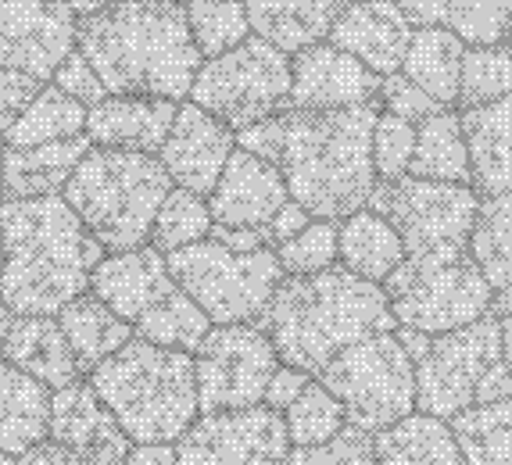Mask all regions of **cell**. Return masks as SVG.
I'll return each mask as SVG.
<instances>
[{"mask_svg": "<svg viewBox=\"0 0 512 465\" xmlns=\"http://www.w3.org/2000/svg\"><path fill=\"white\" fill-rule=\"evenodd\" d=\"M47 440L58 448L72 451L86 465H122L133 451L115 415L104 408V401L94 394L86 380H76L72 387L51 394V430Z\"/></svg>", "mask_w": 512, "mask_h": 465, "instance_id": "ac0fdd59", "label": "cell"}, {"mask_svg": "<svg viewBox=\"0 0 512 465\" xmlns=\"http://www.w3.org/2000/svg\"><path fill=\"white\" fill-rule=\"evenodd\" d=\"M409 176L470 186V151H466L459 111L448 108L441 115H434V119L419 122Z\"/></svg>", "mask_w": 512, "mask_h": 465, "instance_id": "836d02e7", "label": "cell"}, {"mask_svg": "<svg viewBox=\"0 0 512 465\" xmlns=\"http://www.w3.org/2000/svg\"><path fill=\"white\" fill-rule=\"evenodd\" d=\"M76 51L90 61L108 97H190L201 51L180 0H111L76 29Z\"/></svg>", "mask_w": 512, "mask_h": 465, "instance_id": "7a4b0ae2", "label": "cell"}, {"mask_svg": "<svg viewBox=\"0 0 512 465\" xmlns=\"http://www.w3.org/2000/svg\"><path fill=\"white\" fill-rule=\"evenodd\" d=\"M86 129V108L76 104L72 97L47 86L26 104V111L4 129V147L8 151H29V147L54 144V140H69V136H83Z\"/></svg>", "mask_w": 512, "mask_h": 465, "instance_id": "e575fe53", "label": "cell"}, {"mask_svg": "<svg viewBox=\"0 0 512 465\" xmlns=\"http://www.w3.org/2000/svg\"><path fill=\"white\" fill-rule=\"evenodd\" d=\"M212 226L215 222L208 212V197L172 186L151 226V247L158 254H176L212 237Z\"/></svg>", "mask_w": 512, "mask_h": 465, "instance_id": "f35d334b", "label": "cell"}, {"mask_svg": "<svg viewBox=\"0 0 512 465\" xmlns=\"http://www.w3.org/2000/svg\"><path fill=\"white\" fill-rule=\"evenodd\" d=\"M287 101H291V58L258 36H248L240 47L219 58L201 61L190 86V104L208 111L233 133L287 111Z\"/></svg>", "mask_w": 512, "mask_h": 465, "instance_id": "8fae6325", "label": "cell"}, {"mask_svg": "<svg viewBox=\"0 0 512 465\" xmlns=\"http://www.w3.org/2000/svg\"><path fill=\"white\" fill-rule=\"evenodd\" d=\"M287 201L291 194L276 165L237 147L208 194V212L222 229H265Z\"/></svg>", "mask_w": 512, "mask_h": 465, "instance_id": "d6986e66", "label": "cell"}, {"mask_svg": "<svg viewBox=\"0 0 512 465\" xmlns=\"http://www.w3.org/2000/svg\"><path fill=\"white\" fill-rule=\"evenodd\" d=\"M0 301L15 315H58L90 290L97 244L65 197L0 201Z\"/></svg>", "mask_w": 512, "mask_h": 465, "instance_id": "3957f363", "label": "cell"}, {"mask_svg": "<svg viewBox=\"0 0 512 465\" xmlns=\"http://www.w3.org/2000/svg\"><path fill=\"white\" fill-rule=\"evenodd\" d=\"M187 22L201 58H219L251 36L244 0H197L187 4Z\"/></svg>", "mask_w": 512, "mask_h": 465, "instance_id": "60d3db41", "label": "cell"}, {"mask_svg": "<svg viewBox=\"0 0 512 465\" xmlns=\"http://www.w3.org/2000/svg\"><path fill=\"white\" fill-rule=\"evenodd\" d=\"M0 254H4V251H0Z\"/></svg>", "mask_w": 512, "mask_h": 465, "instance_id": "91938a15", "label": "cell"}, {"mask_svg": "<svg viewBox=\"0 0 512 465\" xmlns=\"http://www.w3.org/2000/svg\"><path fill=\"white\" fill-rule=\"evenodd\" d=\"M283 423H287V437H291L294 451H316L333 444L348 430V415L323 383L312 380L301 390V398L283 412Z\"/></svg>", "mask_w": 512, "mask_h": 465, "instance_id": "74e56055", "label": "cell"}, {"mask_svg": "<svg viewBox=\"0 0 512 465\" xmlns=\"http://www.w3.org/2000/svg\"><path fill=\"white\" fill-rule=\"evenodd\" d=\"M86 383L115 415L129 444H176L201 415L194 355L137 337L97 365Z\"/></svg>", "mask_w": 512, "mask_h": 465, "instance_id": "5b68a950", "label": "cell"}, {"mask_svg": "<svg viewBox=\"0 0 512 465\" xmlns=\"http://www.w3.org/2000/svg\"><path fill=\"white\" fill-rule=\"evenodd\" d=\"M283 465H376L373 462V440L369 433L344 430L341 437L316 451H291V458Z\"/></svg>", "mask_w": 512, "mask_h": 465, "instance_id": "f6af8a7d", "label": "cell"}, {"mask_svg": "<svg viewBox=\"0 0 512 465\" xmlns=\"http://www.w3.org/2000/svg\"><path fill=\"white\" fill-rule=\"evenodd\" d=\"M398 330L441 337L495 315V297L466 247L409 254L384 283Z\"/></svg>", "mask_w": 512, "mask_h": 465, "instance_id": "ba28073f", "label": "cell"}, {"mask_svg": "<svg viewBox=\"0 0 512 465\" xmlns=\"http://www.w3.org/2000/svg\"><path fill=\"white\" fill-rule=\"evenodd\" d=\"M172 283L208 315L212 326H258L283 269L276 251H230L219 240H201L176 254H165Z\"/></svg>", "mask_w": 512, "mask_h": 465, "instance_id": "9c48e42d", "label": "cell"}, {"mask_svg": "<svg viewBox=\"0 0 512 465\" xmlns=\"http://www.w3.org/2000/svg\"><path fill=\"white\" fill-rule=\"evenodd\" d=\"M412 365H416V408L444 423L512 394V372L502 362L498 315H487L455 333L430 337Z\"/></svg>", "mask_w": 512, "mask_h": 465, "instance_id": "52a82bcc", "label": "cell"}, {"mask_svg": "<svg viewBox=\"0 0 512 465\" xmlns=\"http://www.w3.org/2000/svg\"><path fill=\"white\" fill-rule=\"evenodd\" d=\"M512 93V47L509 43H487V47H466L459 76V108H484Z\"/></svg>", "mask_w": 512, "mask_h": 465, "instance_id": "ab89813d", "label": "cell"}, {"mask_svg": "<svg viewBox=\"0 0 512 465\" xmlns=\"http://www.w3.org/2000/svg\"><path fill=\"white\" fill-rule=\"evenodd\" d=\"M466 465H512V394L452 419Z\"/></svg>", "mask_w": 512, "mask_h": 465, "instance_id": "8d00e7d4", "label": "cell"}, {"mask_svg": "<svg viewBox=\"0 0 512 465\" xmlns=\"http://www.w3.org/2000/svg\"><path fill=\"white\" fill-rule=\"evenodd\" d=\"M291 451L283 415L265 405L197 415V423L176 440L180 465H283Z\"/></svg>", "mask_w": 512, "mask_h": 465, "instance_id": "5bb4252c", "label": "cell"}, {"mask_svg": "<svg viewBox=\"0 0 512 465\" xmlns=\"http://www.w3.org/2000/svg\"><path fill=\"white\" fill-rule=\"evenodd\" d=\"M176 101L162 97H104L86 108V140L104 151L158 154L176 122Z\"/></svg>", "mask_w": 512, "mask_h": 465, "instance_id": "44dd1931", "label": "cell"}, {"mask_svg": "<svg viewBox=\"0 0 512 465\" xmlns=\"http://www.w3.org/2000/svg\"><path fill=\"white\" fill-rule=\"evenodd\" d=\"M366 208L391 222V229L405 244V258H409V254H430L444 251V247L470 244L480 197L473 186L462 183L402 176L391 183H376Z\"/></svg>", "mask_w": 512, "mask_h": 465, "instance_id": "7c38bea8", "label": "cell"}, {"mask_svg": "<svg viewBox=\"0 0 512 465\" xmlns=\"http://www.w3.org/2000/svg\"><path fill=\"white\" fill-rule=\"evenodd\" d=\"M283 276H319L337 265V222L312 219L298 237L276 247Z\"/></svg>", "mask_w": 512, "mask_h": 465, "instance_id": "b9f144b4", "label": "cell"}, {"mask_svg": "<svg viewBox=\"0 0 512 465\" xmlns=\"http://www.w3.org/2000/svg\"><path fill=\"white\" fill-rule=\"evenodd\" d=\"M312 383V376L301 369H291V365H280V369L273 372V380H269V387H265V398L262 405L273 408V412H287V408L294 405V401L301 398V390Z\"/></svg>", "mask_w": 512, "mask_h": 465, "instance_id": "c3c4849f", "label": "cell"}, {"mask_svg": "<svg viewBox=\"0 0 512 465\" xmlns=\"http://www.w3.org/2000/svg\"><path fill=\"white\" fill-rule=\"evenodd\" d=\"M54 319H58L61 333L69 340L79 372H94L97 365L108 362L115 351H122L133 340V326L122 322L108 305H101L94 294L69 301Z\"/></svg>", "mask_w": 512, "mask_h": 465, "instance_id": "d6a6232c", "label": "cell"}, {"mask_svg": "<svg viewBox=\"0 0 512 465\" xmlns=\"http://www.w3.org/2000/svg\"><path fill=\"white\" fill-rule=\"evenodd\" d=\"M502 362L512 372V312L502 315Z\"/></svg>", "mask_w": 512, "mask_h": 465, "instance_id": "db71d44e", "label": "cell"}, {"mask_svg": "<svg viewBox=\"0 0 512 465\" xmlns=\"http://www.w3.org/2000/svg\"><path fill=\"white\" fill-rule=\"evenodd\" d=\"M51 394L26 372L0 365V455H26L47 440L51 430Z\"/></svg>", "mask_w": 512, "mask_h": 465, "instance_id": "f546056e", "label": "cell"}, {"mask_svg": "<svg viewBox=\"0 0 512 465\" xmlns=\"http://www.w3.org/2000/svg\"><path fill=\"white\" fill-rule=\"evenodd\" d=\"M319 383L341 401L348 426L384 433L416 412V365L398 333H376L333 358Z\"/></svg>", "mask_w": 512, "mask_h": 465, "instance_id": "30bf717a", "label": "cell"}, {"mask_svg": "<svg viewBox=\"0 0 512 465\" xmlns=\"http://www.w3.org/2000/svg\"><path fill=\"white\" fill-rule=\"evenodd\" d=\"M416 26L409 22L398 0H355L333 22L330 40L337 51L359 58L376 76H394L402 72L405 51H409Z\"/></svg>", "mask_w": 512, "mask_h": 465, "instance_id": "ffe728a7", "label": "cell"}, {"mask_svg": "<svg viewBox=\"0 0 512 465\" xmlns=\"http://www.w3.org/2000/svg\"><path fill=\"white\" fill-rule=\"evenodd\" d=\"M509 47H512V43H509Z\"/></svg>", "mask_w": 512, "mask_h": 465, "instance_id": "94428289", "label": "cell"}, {"mask_svg": "<svg viewBox=\"0 0 512 465\" xmlns=\"http://www.w3.org/2000/svg\"><path fill=\"white\" fill-rule=\"evenodd\" d=\"M369 440L376 465H466L452 423L423 412H412L409 419L384 433H373Z\"/></svg>", "mask_w": 512, "mask_h": 465, "instance_id": "4dcf8cb0", "label": "cell"}, {"mask_svg": "<svg viewBox=\"0 0 512 465\" xmlns=\"http://www.w3.org/2000/svg\"><path fill=\"white\" fill-rule=\"evenodd\" d=\"M51 79L65 97H72V101L83 104V108H94V104H101L104 97H108V90L101 86L97 72L90 68V61H86L79 51H72L69 58L61 61L58 72H54Z\"/></svg>", "mask_w": 512, "mask_h": 465, "instance_id": "bcb514c9", "label": "cell"}, {"mask_svg": "<svg viewBox=\"0 0 512 465\" xmlns=\"http://www.w3.org/2000/svg\"><path fill=\"white\" fill-rule=\"evenodd\" d=\"M380 111L419 126V122L434 119V115H441V111H448V108H441L430 93H423L416 83H409L402 72H394V76L380 79Z\"/></svg>", "mask_w": 512, "mask_h": 465, "instance_id": "ee69618b", "label": "cell"}, {"mask_svg": "<svg viewBox=\"0 0 512 465\" xmlns=\"http://www.w3.org/2000/svg\"><path fill=\"white\" fill-rule=\"evenodd\" d=\"M4 151L8 147H4V136H0V183H4Z\"/></svg>", "mask_w": 512, "mask_h": 465, "instance_id": "9f6ffc18", "label": "cell"}, {"mask_svg": "<svg viewBox=\"0 0 512 465\" xmlns=\"http://www.w3.org/2000/svg\"><path fill=\"white\" fill-rule=\"evenodd\" d=\"M176 287L165 265V254H158L151 244L137 247V251H122L101 258V265L90 276V294L108 305L122 322H133L158 305L169 290Z\"/></svg>", "mask_w": 512, "mask_h": 465, "instance_id": "7402d4cb", "label": "cell"}, {"mask_svg": "<svg viewBox=\"0 0 512 465\" xmlns=\"http://www.w3.org/2000/svg\"><path fill=\"white\" fill-rule=\"evenodd\" d=\"M208 330H212L208 315L180 287H172L158 305H151L133 322V337L137 340L165 347V351H183V355H194L197 347L205 344Z\"/></svg>", "mask_w": 512, "mask_h": 465, "instance_id": "d590c367", "label": "cell"}, {"mask_svg": "<svg viewBox=\"0 0 512 465\" xmlns=\"http://www.w3.org/2000/svg\"><path fill=\"white\" fill-rule=\"evenodd\" d=\"M15 465H86L79 462L72 451L58 448L54 440H43V444H36V448H29L26 455H18Z\"/></svg>", "mask_w": 512, "mask_h": 465, "instance_id": "f907efd6", "label": "cell"}, {"mask_svg": "<svg viewBox=\"0 0 512 465\" xmlns=\"http://www.w3.org/2000/svg\"><path fill=\"white\" fill-rule=\"evenodd\" d=\"M76 29L65 0H0V68L47 83L76 51Z\"/></svg>", "mask_w": 512, "mask_h": 465, "instance_id": "9a60e30c", "label": "cell"}, {"mask_svg": "<svg viewBox=\"0 0 512 465\" xmlns=\"http://www.w3.org/2000/svg\"><path fill=\"white\" fill-rule=\"evenodd\" d=\"M466 151H470V186L477 197L512 194V93L484 108L459 111Z\"/></svg>", "mask_w": 512, "mask_h": 465, "instance_id": "cb8c5ba5", "label": "cell"}, {"mask_svg": "<svg viewBox=\"0 0 512 465\" xmlns=\"http://www.w3.org/2000/svg\"><path fill=\"white\" fill-rule=\"evenodd\" d=\"M180 4H183V8H187V4H197V0H180Z\"/></svg>", "mask_w": 512, "mask_h": 465, "instance_id": "6f0895ef", "label": "cell"}, {"mask_svg": "<svg viewBox=\"0 0 512 465\" xmlns=\"http://www.w3.org/2000/svg\"><path fill=\"white\" fill-rule=\"evenodd\" d=\"M380 108V76L359 58L316 43L291 58V101L287 111H351Z\"/></svg>", "mask_w": 512, "mask_h": 465, "instance_id": "2e32d148", "label": "cell"}, {"mask_svg": "<svg viewBox=\"0 0 512 465\" xmlns=\"http://www.w3.org/2000/svg\"><path fill=\"white\" fill-rule=\"evenodd\" d=\"M380 108L280 111L240 129L237 147L258 154L287 183V194L319 222H344L362 212L376 190L373 122Z\"/></svg>", "mask_w": 512, "mask_h": 465, "instance_id": "6da1fadb", "label": "cell"}, {"mask_svg": "<svg viewBox=\"0 0 512 465\" xmlns=\"http://www.w3.org/2000/svg\"><path fill=\"white\" fill-rule=\"evenodd\" d=\"M40 90H43L40 79L26 76V72H15V68H0V136L26 111V104Z\"/></svg>", "mask_w": 512, "mask_h": 465, "instance_id": "7dc6e473", "label": "cell"}, {"mask_svg": "<svg viewBox=\"0 0 512 465\" xmlns=\"http://www.w3.org/2000/svg\"><path fill=\"white\" fill-rule=\"evenodd\" d=\"M0 365H4V355H0Z\"/></svg>", "mask_w": 512, "mask_h": 465, "instance_id": "680465c9", "label": "cell"}, {"mask_svg": "<svg viewBox=\"0 0 512 465\" xmlns=\"http://www.w3.org/2000/svg\"><path fill=\"white\" fill-rule=\"evenodd\" d=\"M276 369L280 355L262 326H212L194 351L197 408L201 415L258 408Z\"/></svg>", "mask_w": 512, "mask_h": 465, "instance_id": "4fadbf2b", "label": "cell"}, {"mask_svg": "<svg viewBox=\"0 0 512 465\" xmlns=\"http://www.w3.org/2000/svg\"><path fill=\"white\" fill-rule=\"evenodd\" d=\"M308 222H312V215H308L305 208H301V204H294V201L283 204L280 212H276V219L269 222V226H265V229H269V244H273V251L280 244H287L291 237H298V233L308 226Z\"/></svg>", "mask_w": 512, "mask_h": 465, "instance_id": "681fc988", "label": "cell"}, {"mask_svg": "<svg viewBox=\"0 0 512 465\" xmlns=\"http://www.w3.org/2000/svg\"><path fill=\"white\" fill-rule=\"evenodd\" d=\"M169 190L172 179L158 154L90 147L61 197L104 251L122 254L151 244V226Z\"/></svg>", "mask_w": 512, "mask_h": 465, "instance_id": "8992f818", "label": "cell"}, {"mask_svg": "<svg viewBox=\"0 0 512 465\" xmlns=\"http://www.w3.org/2000/svg\"><path fill=\"white\" fill-rule=\"evenodd\" d=\"M233 151H237V133L230 126H222L197 104H180L169 140L158 151V161L169 172L172 186L208 197Z\"/></svg>", "mask_w": 512, "mask_h": 465, "instance_id": "e0dca14e", "label": "cell"}, {"mask_svg": "<svg viewBox=\"0 0 512 465\" xmlns=\"http://www.w3.org/2000/svg\"><path fill=\"white\" fill-rule=\"evenodd\" d=\"M337 262L351 276L384 287L398 272V265L405 262V244L391 229V222L362 208V212L337 222Z\"/></svg>", "mask_w": 512, "mask_h": 465, "instance_id": "f1b7e54d", "label": "cell"}, {"mask_svg": "<svg viewBox=\"0 0 512 465\" xmlns=\"http://www.w3.org/2000/svg\"><path fill=\"white\" fill-rule=\"evenodd\" d=\"M0 355H4V365L40 380L47 390H65L83 376L58 319L51 315H18L0 344Z\"/></svg>", "mask_w": 512, "mask_h": 465, "instance_id": "d4e9b609", "label": "cell"}, {"mask_svg": "<svg viewBox=\"0 0 512 465\" xmlns=\"http://www.w3.org/2000/svg\"><path fill=\"white\" fill-rule=\"evenodd\" d=\"M473 265L480 269L484 283L495 297L498 319L512 312V194L480 197L477 222L470 229Z\"/></svg>", "mask_w": 512, "mask_h": 465, "instance_id": "83f0119b", "label": "cell"}, {"mask_svg": "<svg viewBox=\"0 0 512 465\" xmlns=\"http://www.w3.org/2000/svg\"><path fill=\"white\" fill-rule=\"evenodd\" d=\"M369 151H373L376 183H391V179L409 176L412 151H416V126L405 119H394V115H387V111H380L373 122Z\"/></svg>", "mask_w": 512, "mask_h": 465, "instance_id": "7bdbcfd3", "label": "cell"}, {"mask_svg": "<svg viewBox=\"0 0 512 465\" xmlns=\"http://www.w3.org/2000/svg\"><path fill=\"white\" fill-rule=\"evenodd\" d=\"M258 326L273 340L280 365L308 376H319L351 344L398 330L384 287L341 265L319 276H283Z\"/></svg>", "mask_w": 512, "mask_h": 465, "instance_id": "277c9868", "label": "cell"}, {"mask_svg": "<svg viewBox=\"0 0 512 465\" xmlns=\"http://www.w3.org/2000/svg\"><path fill=\"white\" fill-rule=\"evenodd\" d=\"M466 47L455 33L441 26H416L409 51L402 61V76L416 83L423 93H430L441 108H452L459 101V76Z\"/></svg>", "mask_w": 512, "mask_h": 465, "instance_id": "1f68e13d", "label": "cell"}, {"mask_svg": "<svg viewBox=\"0 0 512 465\" xmlns=\"http://www.w3.org/2000/svg\"><path fill=\"white\" fill-rule=\"evenodd\" d=\"M412 26H441L470 47L512 43V0H398Z\"/></svg>", "mask_w": 512, "mask_h": 465, "instance_id": "4316f807", "label": "cell"}, {"mask_svg": "<svg viewBox=\"0 0 512 465\" xmlns=\"http://www.w3.org/2000/svg\"><path fill=\"white\" fill-rule=\"evenodd\" d=\"M90 140L69 136L54 144L29 147V151H4V183L0 197L4 201H26V197H61L65 183L72 179L79 161L90 154Z\"/></svg>", "mask_w": 512, "mask_h": 465, "instance_id": "484cf974", "label": "cell"}, {"mask_svg": "<svg viewBox=\"0 0 512 465\" xmlns=\"http://www.w3.org/2000/svg\"><path fill=\"white\" fill-rule=\"evenodd\" d=\"M65 4H69V11L76 15V22H83V18L101 15V11L108 8L111 0H65Z\"/></svg>", "mask_w": 512, "mask_h": 465, "instance_id": "f5cc1de1", "label": "cell"}, {"mask_svg": "<svg viewBox=\"0 0 512 465\" xmlns=\"http://www.w3.org/2000/svg\"><path fill=\"white\" fill-rule=\"evenodd\" d=\"M122 465H180L172 444H137Z\"/></svg>", "mask_w": 512, "mask_h": 465, "instance_id": "816d5d0a", "label": "cell"}, {"mask_svg": "<svg viewBox=\"0 0 512 465\" xmlns=\"http://www.w3.org/2000/svg\"><path fill=\"white\" fill-rule=\"evenodd\" d=\"M355 0H244L251 36L265 40L280 54H294L330 40L333 22Z\"/></svg>", "mask_w": 512, "mask_h": 465, "instance_id": "603a6c76", "label": "cell"}, {"mask_svg": "<svg viewBox=\"0 0 512 465\" xmlns=\"http://www.w3.org/2000/svg\"><path fill=\"white\" fill-rule=\"evenodd\" d=\"M15 319H18V315L11 312V308L4 305V301H0V344H4V337H8V333H11V326H15Z\"/></svg>", "mask_w": 512, "mask_h": 465, "instance_id": "11a10c76", "label": "cell"}]
</instances>
